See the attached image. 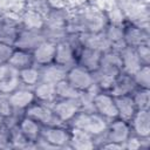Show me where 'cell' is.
I'll return each mask as SVG.
<instances>
[{"mask_svg":"<svg viewBox=\"0 0 150 150\" xmlns=\"http://www.w3.org/2000/svg\"><path fill=\"white\" fill-rule=\"evenodd\" d=\"M20 25L25 28L42 30L45 26V14H42L38 8L26 7L20 15Z\"/></svg>","mask_w":150,"mask_h":150,"instance_id":"20","label":"cell"},{"mask_svg":"<svg viewBox=\"0 0 150 150\" xmlns=\"http://www.w3.org/2000/svg\"><path fill=\"white\" fill-rule=\"evenodd\" d=\"M91 109L104 117L108 122L117 118V108L115 97L108 93L102 90H96L91 95Z\"/></svg>","mask_w":150,"mask_h":150,"instance_id":"4","label":"cell"},{"mask_svg":"<svg viewBox=\"0 0 150 150\" xmlns=\"http://www.w3.org/2000/svg\"><path fill=\"white\" fill-rule=\"evenodd\" d=\"M149 138H141L136 135H130L129 138L124 142V149L125 150H137V149H143L146 148L144 143H148Z\"/></svg>","mask_w":150,"mask_h":150,"instance_id":"31","label":"cell"},{"mask_svg":"<svg viewBox=\"0 0 150 150\" xmlns=\"http://www.w3.org/2000/svg\"><path fill=\"white\" fill-rule=\"evenodd\" d=\"M54 115L56 118L62 123L67 124L74 118V116L83 109L81 98L80 100H62V98H56L52 104H50Z\"/></svg>","mask_w":150,"mask_h":150,"instance_id":"7","label":"cell"},{"mask_svg":"<svg viewBox=\"0 0 150 150\" xmlns=\"http://www.w3.org/2000/svg\"><path fill=\"white\" fill-rule=\"evenodd\" d=\"M77 39L80 46L89 47L93 49H97L102 53L111 49V45L105 38L103 30L102 32H80L77 33Z\"/></svg>","mask_w":150,"mask_h":150,"instance_id":"14","label":"cell"},{"mask_svg":"<svg viewBox=\"0 0 150 150\" xmlns=\"http://www.w3.org/2000/svg\"><path fill=\"white\" fill-rule=\"evenodd\" d=\"M20 86H22V84H21V82L19 80L18 73L13 74V75H9V76L0 80V95L8 96L11 93H13Z\"/></svg>","mask_w":150,"mask_h":150,"instance_id":"30","label":"cell"},{"mask_svg":"<svg viewBox=\"0 0 150 150\" xmlns=\"http://www.w3.org/2000/svg\"><path fill=\"white\" fill-rule=\"evenodd\" d=\"M142 63L143 64H150V47L149 45H141L135 48Z\"/></svg>","mask_w":150,"mask_h":150,"instance_id":"35","label":"cell"},{"mask_svg":"<svg viewBox=\"0 0 150 150\" xmlns=\"http://www.w3.org/2000/svg\"><path fill=\"white\" fill-rule=\"evenodd\" d=\"M22 115L39 122L42 127L46 125H54V124H62L53 112L50 104H46L42 102H33L23 112Z\"/></svg>","mask_w":150,"mask_h":150,"instance_id":"8","label":"cell"},{"mask_svg":"<svg viewBox=\"0 0 150 150\" xmlns=\"http://www.w3.org/2000/svg\"><path fill=\"white\" fill-rule=\"evenodd\" d=\"M8 100L14 112L22 114L33 102H35L33 88L20 86L18 89H15L13 93L8 95Z\"/></svg>","mask_w":150,"mask_h":150,"instance_id":"12","label":"cell"},{"mask_svg":"<svg viewBox=\"0 0 150 150\" xmlns=\"http://www.w3.org/2000/svg\"><path fill=\"white\" fill-rule=\"evenodd\" d=\"M5 121H6V118H5L2 115H0V127L5 124Z\"/></svg>","mask_w":150,"mask_h":150,"instance_id":"37","label":"cell"},{"mask_svg":"<svg viewBox=\"0 0 150 150\" xmlns=\"http://www.w3.org/2000/svg\"><path fill=\"white\" fill-rule=\"evenodd\" d=\"M18 129L29 142L36 143L38 139L41 137L42 125L39 122H36L25 115H21V117L19 118V122H18Z\"/></svg>","mask_w":150,"mask_h":150,"instance_id":"19","label":"cell"},{"mask_svg":"<svg viewBox=\"0 0 150 150\" xmlns=\"http://www.w3.org/2000/svg\"><path fill=\"white\" fill-rule=\"evenodd\" d=\"M66 73H67V68L53 62L50 64L40 67V75H41L40 81L56 84L59 81L66 79Z\"/></svg>","mask_w":150,"mask_h":150,"instance_id":"23","label":"cell"},{"mask_svg":"<svg viewBox=\"0 0 150 150\" xmlns=\"http://www.w3.org/2000/svg\"><path fill=\"white\" fill-rule=\"evenodd\" d=\"M55 49H56V42L47 39L43 40L40 45H38L36 48L32 50L34 64L38 67H43L53 63L55 57Z\"/></svg>","mask_w":150,"mask_h":150,"instance_id":"17","label":"cell"},{"mask_svg":"<svg viewBox=\"0 0 150 150\" xmlns=\"http://www.w3.org/2000/svg\"><path fill=\"white\" fill-rule=\"evenodd\" d=\"M35 101L42 102L46 104H52L56 100V93H55V84L47 83L40 81L38 84L33 87Z\"/></svg>","mask_w":150,"mask_h":150,"instance_id":"25","label":"cell"},{"mask_svg":"<svg viewBox=\"0 0 150 150\" xmlns=\"http://www.w3.org/2000/svg\"><path fill=\"white\" fill-rule=\"evenodd\" d=\"M66 80L80 93H89L96 88L94 74L79 64H74L67 69Z\"/></svg>","mask_w":150,"mask_h":150,"instance_id":"2","label":"cell"},{"mask_svg":"<svg viewBox=\"0 0 150 150\" xmlns=\"http://www.w3.org/2000/svg\"><path fill=\"white\" fill-rule=\"evenodd\" d=\"M101 57H102V52H100L97 49L89 48V47L81 46L77 49L76 64L83 67L84 69H87L91 73H94L100 67Z\"/></svg>","mask_w":150,"mask_h":150,"instance_id":"15","label":"cell"},{"mask_svg":"<svg viewBox=\"0 0 150 150\" xmlns=\"http://www.w3.org/2000/svg\"><path fill=\"white\" fill-rule=\"evenodd\" d=\"M43 40H46V38H45L42 30L20 27L18 35H16V39L14 41V47L32 52Z\"/></svg>","mask_w":150,"mask_h":150,"instance_id":"11","label":"cell"},{"mask_svg":"<svg viewBox=\"0 0 150 150\" xmlns=\"http://www.w3.org/2000/svg\"><path fill=\"white\" fill-rule=\"evenodd\" d=\"M131 77L137 88L150 89V64H143Z\"/></svg>","mask_w":150,"mask_h":150,"instance_id":"29","label":"cell"},{"mask_svg":"<svg viewBox=\"0 0 150 150\" xmlns=\"http://www.w3.org/2000/svg\"><path fill=\"white\" fill-rule=\"evenodd\" d=\"M115 102H116V108H117V117L129 122L137 110L131 95L117 96L115 97Z\"/></svg>","mask_w":150,"mask_h":150,"instance_id":"24","label":"cell"},{"mask_svg":"<svg viewBox=\"0 0 150 150\" xmlns=\"http://www.w3.org/2000/svg\"><path fill=\"white\" fill-rule=\"evenodd\" d=\"M108 25L107 13L98 9H88L81 13L76 19V26L80 32H102Z\"/></svg>","mask_w":150,"mask_h":150,"instance_id":"3","label":"cell"},{"mask_svg":"<svg viewBox=\"0 0 150 150\" xmlns=\"http://www.w3.org/2000/svg\"><path fill=\"white\" fill-rule=\"evenodd\" d=\"M68 125L80 128L89 132L94 137L100 138L105 132L108 121L91 109H82L74 116V118L68 123Z\"/></svg>","mask_w":150,"mask_h":150,"instance_id":"1","label":"cell"},{"mask_svg":"<svg viewBox=\"0 0 150 150\" xmlns=\"http://www.w3.org/2000/svg\"><path fill=\"white\" fill-rule=\"evenodd\" d=\"M52 149L68 148L69 143V127L67 124H54L42 127L41 137Z\"/></svg>","mask_w":150,"mask_h":150,"instance_id":"5","label":"cell"},{"mask_svg":"<svg viewBox=\"0 0 150 150\" xmlns=\"http://www.w3.org/2000/svg\"><path fill=\"white\" fill-rule=\"evenodd\" d=\"M55 93L56 98L62 100H80L82 97V93L76 90L66 79L59 81L55 84Z\"/></svg>","mask_w":150,"mask_h":150,"instance_id":"27","label":"cell"},{"mask_svg":"<svg viewBox=\"0 0 150 150\" xmlns=\"http://www.w3.org/2000/svg\"><path fill=\"white\" fill-rule=\"evenodd\" d=\"M13 114H14V110L9 103L8 96L0 95V115H2L5 118H7Z\"/></svg>","mask_w":150,"mask_h":150,"instance_id":"34","label":"cell"},{"mask_svg":"<svg viewBox=\"0 0 150 150\" xmlns=\"http://www.w3.org/2000/svg\"><path fill=\"white\" fill-rule=\"evenodd\" d=\"M122 70L116 67L111 66H105V64H100L98 69L94 71V80H95V86L98 90L102 91H109L114 81L118 76V74Z\"/></svg>","mask_w":150,"mask_h":150,"instance_id":"16","label":"cell"},{"mask_svg":"<svg viewBox=\"0 0 150 150\" xmlns=\"http://www.w3.org/2000/svg\"><path fill=\"white\" fill-rule=\"evenodd\" d=\"M14 50V46L4 41H0V64L7 63L12 53Z\"/></svg>","mask_w":150,"mask_h":150,"instance_id":"33","label":"cell"},{"mask_svg":"<svg viewBox=\"0 0 150 150\" xmlns=\"http://www.w3.org/2000/svg\"><path fill=\"white\" fill-rule=\"evenodd\" d=\"M0 149H12V128L6 124L0 127Z\"/></svg>","mask_w":150,"mask_h":150,"instance_id":"32","label":"cell"},{"mask_svg":"<svg viewBox=\"0 0 150 150\" xmlns=\"http://www.w3.org/2000/svg\"><path fill=\"white\" fill-rule=\"evenodd\" d=\"M18 71H15L13 68L9 67L8 63H4V64H0V80L9 76V75H13V74H16Z\"/></svg>","mask_w":150,"mask_h":150,"instance_id":"36","label":"cell"},{"mask_svg":"<svg viewBox=\"0 0 150 150\" xmlns=\"http://www.w3.org/2000/svg\"><path fill=\"white\" fill-rule=\"evenodd\" d=\"M136 88L137 87H136L131 75H128V74L121 71L118 74V76L116 77V80L114 81V83L108 93H110L114 97H117V96L130 95Z\"/></svg>","mask_w":150,"mask_h":150,"instance_id":"21","label":"cell"},{"mask_svg":"<svg viewBox=\"0 0 150 150\" xmlns=\"http://www.w3.org/2000/svg\"><path fill=\"white\" fill-rule=\"evenodd\" d=\"M68 148L74 150H91L97 148V138L80 128L69 127Z\"/></svg>","mask_w":150,"mask_h":150,"instance_id":"10","label":"cell"},{"mask_svg":"<svg viewBox=\"0 0 150 150\" xmlns=\"http://www.w3.org/2000/svg\"><path fill=\"white\" fill-rule=\"evenodd\" d=\"M130 135H131V129H130L129 122L117 117V118H114L108 122L105 132L103 134L102 137L97 138V142L98 141L114 142V143L124 145V142L129 138Z\"/></svg>","mask_w":150,"mask_h":150,"instance_id":"6","label":"cell"},{"mask_svg":"<svg viewBox=\"0 0 150 150\" xmlns=\"http://www.w3.org/2000/svg\"><path fill=\"white\" fill-rule=\"evenodd\" d=\"M120 56H121V61H122L121 69L123 73H125L128 75L135 74L143 66V63L134 47H129V46L123 47L120 50Z\"/></svg>","mask_w":150,"mask_h":150,"instance_id":"18","label":"cell"},{"mask_svg":"<svg viewBox=\"0 0 150 150\" xmlns=\"http://www.w3.org/2000/svg\"><path fill=\"white\" fill-rule=\"evenodd\" d=\"M130 95L137 109H150V89L136 88Z\"/></svg>","mask_w":150,"mask_h":150,"instance_id":"28","label":"cell"},{"mask_svg":"<svg viewBox=\"0 0 150 150\" xmlns=\"http://www.w3.org/2000/svg\"><path fill=\"white\" fill-rule=\"evenodd\" d=\"M129 124L132 135L141 138H150V109H137Z\"/></svg>","mask_w":150,"mask_h":150,"instance_id":"13","label":"cell"},{"mask_svg":"<svg viewBox=\"0 0 150 150\" xmlns=\"http://www.w3.org/2000/svg\"><path fill=\"white\" fill-rule=\"evenodd\" d=\"M7 63L15 71H19L21 69H25V68L34 64L33 54L29 50H25V49H20V48L14 47V50H13Z\"/></svg>","mask_w":150,"mask_h":150,"instance_id":"22","label":"cell"},{"mask_svg":"<svg viewBox=\"0 0 150 150\" xmlns=\"http://www.w3.org/2000/svg\"><path fill=\"white\" fill-rule=\"evenodd\" d=\"M123 40L129 47H138L141 45H149V32L142 25L135 22H125L123 29Z\"/></svg>","mask_w":150,"mask_h":150,"instance_id":"9","label":"cell"},{"mask_svg":"<svg viewBox=\"0 0 150 150\" xmlns=\"http://www.w3.org/2000/svg\"><path fill=\"white\" fill-rule=\"evenodd\" d=\"M18 76H19V80H20V82H21L22 86L33 88L41 80L40 67L33 64L30 67H27L25 69H21V70L18 71Z\"/></svg>","mask_w":150,"mask_h":150,"instance_id":"26","label":"cell"}]
</instances>
